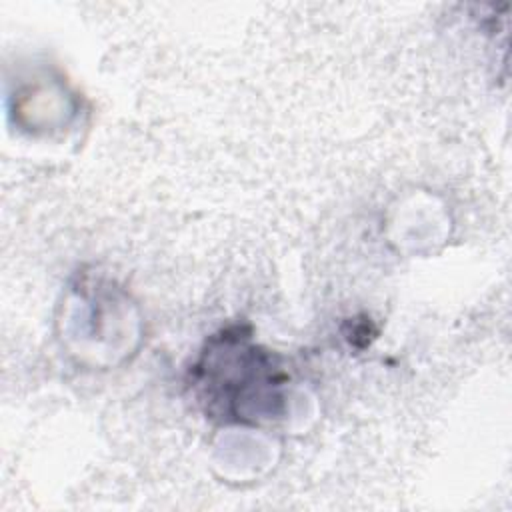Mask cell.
<instances>
[{
	"instance_id": "1",
	"label": "cell",
	"mask_w": 512,
	"mask_h": 512,
	"mask_svg": "<svg viewBox=\"0 0 512 512\" xmlns=\"http://www.w3.org/2000/svg\"><path fill=\"white\" fill-rule=\"evenodd\" d=\"M194 384L208 410L232 420L272 416L284 376L272 356L250 342L242 330H226L210 342L194 366Z\"/></svg>"
}]
</instances>
